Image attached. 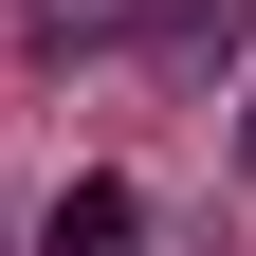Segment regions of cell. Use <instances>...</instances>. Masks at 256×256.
<instances>
[{"mask_svg": "<svg viewBox=\"0 0 256 256\" xmlns=\"http://www.w3.org/2000/svg\"><path fill=\"white\" fill-rule=\"evenodd\" d=\"M256 55V0H165V18H146V74H183V92H220Z\"/></svg>", "mask_w": 256, "mask_h": 256, "instance_id": "cell-1", "label": "cell"}, {"mask_svg": "<svg viewBox=\"0 0 256 256\" xmlns=\"http://www.w3.org/2000/svg\"><path fill=\"white\" fill-rule=\"evenodd\" d=\"M128 220H146V202H128L110 165H74V183H55V220H37V256H128Z\"/></svg>", "mask_w": 256, "mask_h": 256, "instance_id": "cell-2", "label": "cell"}, {"mask_svg": "<svg viewBox=\"0 0 256 256\" xmlns=\"http://www.w3.org/2000/svg\"><path fill=\"white\" fill-rule=\"evenodd\" d=\"M18 37H37V55H74V37H128V0H18Z\"/></svg>", "mask_w": 256, "mask_h": 256, "instance_id": "cell-3", "label": "cell"}, {"mask_svg": "<svg viewBox=\"0 0 256 256\" xmlns=\"http://www.w3.org/2000/svg\"><path fill=\"white\" fill-rule=\"evenodd\" d=\"M238 183H256V92H238Z\"/></svg>", "mask_w": 256, "mask_h": 256, "instance_id": "cell-4", "label": "cell"}, {"mask_svg": "<svg viewBox=\"0 0 256 256\" xmlns=\"http://www.w3.org/2000/svg\"><path fill=\"white\" fill-rule=\"evenodd\" d=\"M0 256H18V238H0Z\"/></svg>", "mask_w": 256, "mask_h": 256, "instance_id": "cell-5", "label": "cell"}]
</instances>
